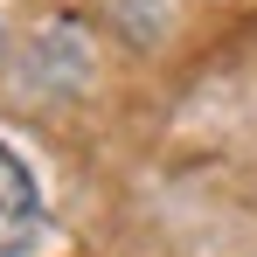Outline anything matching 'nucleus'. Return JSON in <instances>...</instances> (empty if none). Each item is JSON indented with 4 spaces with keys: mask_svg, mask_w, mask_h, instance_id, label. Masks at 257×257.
Segmentation results:
<instances>
[{
    "mask_svg": "<svg viewBox=\"0 0 257 257\" xmlns=\"http://www.w3.org/2000/svg\"><path fill=\"white\" fill-rule=\"evenodd\" d=\"M35 229H42V195H35L28 167L0 146V257H21L35 243Z\"/></svg>",
    "mask_w": 257,
    "mask_h": 257,
    "instance_id": "nucleus-1",
    "label": "nucleus"
}]
</instances>
